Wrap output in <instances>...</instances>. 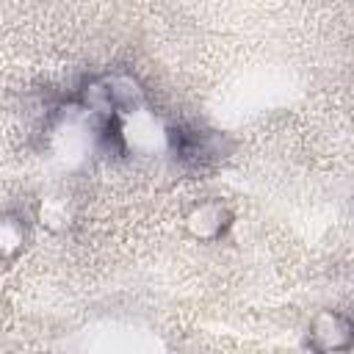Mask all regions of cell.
Wrapping results in <instances>:
<instances>
[{
  "mask_svg": "<svg viewBox=\"0 0 354 354\" xmlns=\"http://www.w3.org/2000/svg\"><path fill=\"white\" fill-rule=\"evenodd\" d=\"M230 224H232V216L221 202H199L185 216L188 232L199 241H218L230 230Z\"/></svg>",
  "mask_w": 354,
  "mask_h": 354,
  "instance_id": "obj_3",
  "label": "cell"
},
{
  "mask_svg": "<svg viewBox=\"0 0 354 354\" xmlns=\"http://www.w3.org/2000/svg\"><path fill=\"white\" fill-rule=\"evenodd\" d=\"M171 149L177 158L194 166H207L230 152V141L216 130H196V127H171Z\"/></svg>",
  "mask_w": 354,
  "mask_h": 354,
  "instance_id": "obj_1",
  "label": "cell"
},
{
  "mask_svg": "<svg viewBox=\"0 0 354 354\" xmlns=\"http://www.w3.org/2000/svg\"><path fill=\"white\" fill-rule=\"evenodd\" d=\"M310 346L318 351H337L354 343V321L340 310H324L310 321Z\"/></svg>",
  "mask_w": 354,
  "mask_h": 354,
  "instance_id": "obj_2",
  "label": "cell"
},
{
  "mask_svg": "<svg viewBox=\"0 0 354 354\" xmlns=\"http://www.w3.org/2000/svg\"><path fill=\"white\" fill-rule=\"evenodd\" d=\"M39 218H41V224H50V227L66 224V218H69L66 199H55V196L41 199V205H39Z\"/></svg>",
  "mask_w": 354,
  "mask_h": 354,
  "instance_id": "obj_5",
  "label": "cell"
},
{
  "mask_svg": "<svg viewBox=\"0 0 354 354\" xmlns=\"http://www.w3.org/2000/svg\"><path fill=\"white\" fill-rule=\"evenodd\" d=\"M28 241V227H25V218L22 216H6L3 224H0V243H3V254L6 257H14L17 252H22Z\"/></svg>",
  "mask_w": 354,
  "mask_h": 354,
  "instance_id": "obj_4",
  "label": "cell"
}]
</instances>
